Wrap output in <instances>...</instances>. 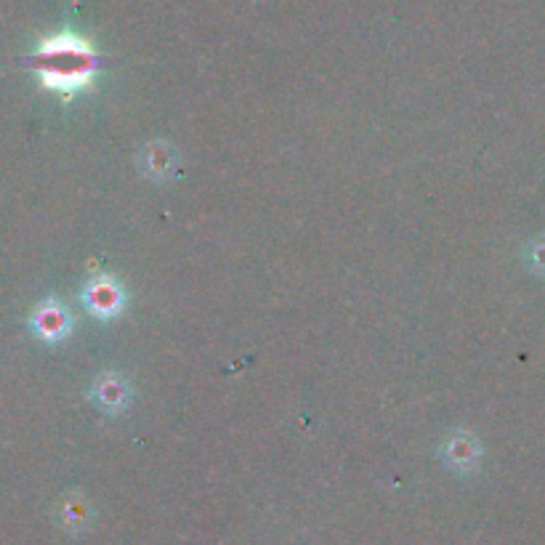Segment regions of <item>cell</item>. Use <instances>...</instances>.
<instances>
[{
	"instance_id": "1",
	"label": "cell",
	"mask_w": 545,
	"mask_h": 545,
	"mask_svg": "<svg viewBox=\"0 0 545 545\" xmlns=\"http://www.w3.org/2000/svg\"><path fill=\"white\" fill-rule=\"evenodd\" d=\"M40 59H43V78L48 86L59 88V91H75L88 83L96 67L91 46L70 32L46 40L40 48Z\"/></svg>"
},
{
	"instance_id": "2",
	"label": "cell",
	"mask_w": 545,
	"mask_h": 545,
	"mask_svg": "<svg viewBox=\"0 0 545 545\" xmlns=\"http://www.w3.org/2000/svg\"><path fill=\"white\" fill-rule=\"evenodd\" d=\"M86 306L96 317H115L123 309V290L109 277H96L86 285Z\"/></svg>"
},
{
	"instance_id": "3",
	"label": "cell",
	"mask_w": 545,
	"mask_h": 545,
	"mask_svg": "<svg viewBox=\"0 0 545 545\" xmlns=\"http://www.w3.org/2000/svg\"><path fill=\"white\" fill-rule=\"evenodd\" d=\"M35 330H38L40 338H46V341H59V338H64V335L70 333V314H67V309H64L62 304L46 301V304L35 312Z\"/></svg>"
},
{
	"instance_id": "4",
	"label": "cell",
	"mask_w": 545,
	"mask_h": 545,
	"mask_svg": "<svg viewBox=\"0 0 545 545\" xmlns=\"http://www.w3.org/2000/svg\"><path fill=\"white\" fill-rule=\"evenodd\" d=\"M96 399H99V405L107 410V413H117V410H123V405L128 402V386H125L123 378H117V375H104L96 383Z\"/></svg>"
},
{
	"instance_id": "5",
	"label": "cell",
	"mask_w": 545,
	"mask_h": 545,
	"mask_svg": "<svg viewBox=\"0 0 545 545\" xmlns=\"http://www.w3.org/2000/svg\"><path fill=\"white\" fill-rule=\"evenodd\" d=\"M144 171L149 173V176H163L168 168H171V160H168V147H163V144H155V147L147 149V157H144Z\"/></svg>"
}]
</instances>
